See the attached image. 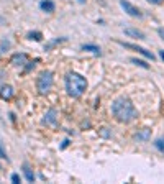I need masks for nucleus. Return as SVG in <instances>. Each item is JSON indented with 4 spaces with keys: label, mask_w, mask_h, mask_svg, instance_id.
<instances>
[{
    "label": "nucleus",
    "mask_w": 164,
    "mask_h": 184,
    "mask_svg": "<svg viewBox=\"0 0 164 184\" xmlns=\"http://www.w3.org/2000/svg\"><path fill=\"white\" fill-rule=\"evenodd\" d=\"M112 114L115 115V119L122 123H130L138 117V112L131 100L127 97H118L117 100L112 104Z\"/></svg>",
    "instance_id": "nucleus-1"
},
{
    "label": "nucleus",
    "mask_w": 164,
    "mask_h": 184,
    "mask_svg": "<svg viewBox=\"0 0 164 184\" xmlns=\"http://www.w3.org/2000/svg\"><path fill=\"white\" fill-rule=\"evenodd\" d=\"M87 89V81L79 72H69L66 76V91L71 97H80Z\"/></svg>",
    "instance_id": "nucleus-2"
},
{
    "label": "nucleus",
    "mask_w": 164,
    "mask_h": 184,
    "mask_svg": "<svg viewBox=\"0 0 164 184\" xmlns=\"http://www.w3.org/2000/svg\"><path fill=\"white\" fill-rule=\"evenodd\" d=\"M36 87L41 96H46L51 91V87H53V72L51 71H43L40 74V77L36 81Z\"/></svg>",
    "instance_id": "nucleus-3"
},
{
    "label": "nucleus",
    "mask_w": 164,
    "mask_h": 184,
    "mask_svg": "<svg viewBox=\"0 0 164 184\" xmlns=\"http://www.w3.org/2000/svg\"><path fill=\"white\" fill-rule=\"evenodd\" d=\"M120 7H122L130 17H135V18H141V17H143L141 10H139L138 7H135L133 3H130L128 0H120Z\"/></svg>",
    "instance_id": "nucleus-4"
},
{
    "label": "nucleus",
    "mask_w": 164,
    "mask_h": 184,
    "mask_svg": "<svg viewBox=\"0 0 164 184\" xmlns=\"http://www.w3.org/2000/svg\"><path fill=\"white\" fill-rule=\"evenodd\" d=\"M122 46H125V48H128V49H135V51H138L139 54H143L144 58H148V59H154V54L151 53V51H148V49H144V48H141V46H136V45H131V43H120Z\"/></svg>",
    "instance_id": "nucleus-5"
},
{
    "label": "nucleus",
    "mask_w": 164,
    "mask_h": 184,
    "mask_svg": "<svg viewBox=\"0 0 164 184\" xmlns=\"http://www.w3.org/2000/svg\"><path fill=\"white\" fill-rule=\"evenodd\" d=\"M56 117H57V110L56 108H49V110L46 112L45 119H43V123H46V125L56 123Z\"/></svg>",
    "instance_id": "nucleus-6"
},
{
    "label": "nucleus",
    "mask_w": 164,
    "mask_h": 184,
    "mask_svg": "<svg viewBox=\"0 0 164 184\" xmlns=\"http://www.w3.org/2000/svg\"><path fill=\"white\" fill-rule=\"evenodd\" d=\"M40 7H41L43 12H48V13H53V12H54V8H56V5H54V2H53V0H41Z\"/></svg>",
    "instance_id": "nucleus-7"
},
{
    "label": "nucleus",
    "mask_w": 164,
    "mask_h": 184,
    "mask_svg": "<svg viewBox=\"0 0 164 184\" xmlns=\"http://www.w3.org/2000/svg\"><path fill=\"white\" fill-rule=\"evenodd\" d=\"M125 35L133 36V38H138V40H144V33L139 30H135V28H125Z\"/></svg>",
    "instance_id": "nucleus-8"
},
{
    "label": "nucleus",
    "mask_w": 164,
    "mask_h": 184,
    "mask_svg": "<svg viewBox=\"0 0 164 184\" xmlns=\"http://www.w3.org/2000/svg\"><path fill=\"white\" fill-rule=\"evenodd\" d=\"M0 97H2L3 100L12 99V97H13V87H12V86H3L2 91H0Z\"/></svg>",
    "instance_id": "nucleus-9"
},
{
    "label": "nucleus",
    "mask_w": 164,
    "mask_h": 184,
    "mask_svg": "<svg viewBox=\"0 0 164 184\" xmlns=\"http://www.w3.org/2000/svg\"><path fill=\"white\" fill-rule=\"evenodd\" d=\"M23 173H25V178L28 182H33L35 181V173L31 171V168L28 166V164H23Z\"/></svg>",
    "instance_id": "nucleus-10"
},
{
    "label": "nucleus",
    "mask_w": 164,
    "mask_h": 184,
    "mask_svg": "<svg viewBox=\"0 0 164 184\" xmlns=\"http://www.w3.org/2000/svg\"><path fill=\"white\" fill-rule=\"evenodd\" d=\"M82 49H84V51H90V53H94V54H100V48H99V46H95V45H82Z\"/></svg>",
    "instance_id": "nucleus-11"
},
{
    "label": "nucleus",
    "mask_w": 164,
    "mask_h": 184,
    "mask_svg": "<svg viewBox=\"0 0 164 184\" xmlns=\"http://www.w3.org/2000/svg\"><path fill=\"white\" fill-rule=\"evenodd\" d=\"M25 61H26V56L25 54H15L12 58V64H17L18 66V64H23Z\"/></svg>",
    "instance_id": "nucleus-12"
},
{
    "label": "nucleus",
    "mask_w": 164,
    "mask_h": 184,
    "mask_svg": "<svg viewBox=\"0 0 164 184\" xmlns=\"http://www.w3.org/2000/svg\"><path fill=\"white\" fill-rule=\"evenodd\" d=\"M133 64H136V66H139V68H144V69H148L149 68V64H146L144 61H141V59H138V58H131L130 59Z\"/></svg>",
    "instance_id": "nucleus-13"
},
{
    "label": "nucleus",
    "mask_w": 164,
    "mask_h": 184,
    "mask_svg": "<svg viewBox=\"0 0 164 184\" xmlns=\"http://www.w3.org/2000/svg\"><path fill=\"white\" fill-rule=\"evenodd\" d=\"M28 38L35 40V41H40L43 38V35H41V31H31V33H28Z\"/></svg>",
    "instance_id": "nucleus-14"
},
{
    "label": "nucleus",
    "mask_w": 164,
    "mask_h": 184,
    "mask_svg": "<svg viewBox=\"0 0 164 184\" xmlns=\"http://www.w3.org/2000/svg\"><path fill=\"white\" fill-rule=\"evenodd\" d=\"M154 146H156L159 151H164V138H158L154 141Z\"/></svg>",
    "instance_id": "nucleus-15"
},
{
    "label": "nucleus",
    "mask_w": 164,
    "mask_h": 184,
    "mask_svg": "<svg viewBox=\"0 0 164 184\" xmlns=\"http://www.w3.org/2000/svg\"><path fill=\"white\" fill-rule=\"evenodd\" d=\"M148 136H149V130H148V128H144L141 133H138V135H136V138H138V140H148Z\"/></svg>",
    "instance_id": "nucleus-16"
},
{
    "label": "nucleus",
    "mask_w": 164,
    "mask_h": 184,
    "mask_svg": "<svg viewBox=\"0 0 164 184\" xmlns=\"http://www.w3.org/2000/svg\"><path fill=\"white\" fill-rule=\"evenodd\" d=\"M10 48V41L8 40H3L2 41V51H5V49H8ZM2 51H0V53H2Z\"/></svg>",
    "instance_id": "nucleus-17"
},
{
    "label": "nucleus",
    "mask_w": 164,
    "mask_h": 184,
    "mask_svg": "<svg viewBox=\"0 0 164 184\" xmlns=\"http://www.w3.org/2000/svg\"><path fill=\"white\" fill-rule=\"evenodd\" d=\"M0 158H2V159H7V153H5V150H3L2 141H0Z\"/></svg>",
    "instance_id": "nucleus-18"
},
{
    "label": "nucleus",
    "mask_w": 164,
    "mask_h": 184,
    "mask_svg": "<svg viewBox=\"0 0 164 184\" xmlns=\"http://www.w3.org/2000/svg\"><path fill=\"white\" fill-rule=\"evenodd\" d=\"M12 182L18 184V182H20V176H18V174H12Z\"/></svg>",
    "instance_id": "nucleus-19"
},
{
    "label": "nucleus",
    "mask_w": 164,
    "mask_h": 184,
    "mask_svg": "<svg viewBox=\"0 0 164 184\" xmlns=\"http://www.w3.org/2000/svg\"><path fill=\"white\" fill-rule=\"evenodd\" d=\"M148 2L153 5H161V3H164V0H148Z\"/></svg>",
    "instance_id": "nucleus-20"
},
{
    "label": "nucleus",
    "mask_w": 164,
    "mask_h": 184,
    "mask_svg": "<svg viewBox=\"0 0 164 184\" xmlns=\"http://www.w3.org/2000/svg\"><path fill=\"white\" fill-rule=\"evenodd\" d=\"M158 35L161 36V40H164V28H159V30H158Z\"/></svg>",
    "instance_id": "nucleus-21"
},
{
    "label": "nucleus",
    "mask_w": 164,
    "mask_h": 184,
    "mask_svg": "<svg viewBox=\"0 0 164 184\" xmlns=\"http://www.w3.org/2000/svg\"><path fill=\"white\" fill-rule=\"evenodd\" d=\"M159 56H161V59L164 61V49H161V51H159Z\"/></svg>",
    "instance_id": "nucleus-22"
},
{
    "label": "nucleus",
    "mask_w": 164,
    "mask_h": 184,
    "mask_svg": "<svg viewBox=\"0 0 164 184\" xmlns=\"http://www.w3.org/2000/svg\"><path fill=\"white\" fill-rule=\"evenodd\" d=\"M79 2H80V3H82V2H85V0H79Z\"/></svg>",
    "instance_id": "nucleus-23"
}]
</instances>
